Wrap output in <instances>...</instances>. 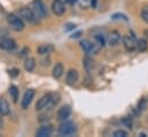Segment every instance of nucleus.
I'll return each instance as SVG.
<instances>
[{
	"mask_svg": "<svg viewBox=\"0 0 148 137\" xmlns=\"http://www.w3.org/2000/svg\"><path fill=\"white\" fill-rule=\"evenodd\" d=\"M52 10L56 16H62L66 12V2L62 0H54L52 2Z\"/></svg>",
	"mask_w": 148,
	"mask_h": 137,
	"instance_id": "39448f33",
	"label": "nucleus"
},
{
	"mask_svg": "<svg viewBox=\"0 0 148 137\" xmlns=\"http://www.w3.org/2000/svg\"><path fill=\"white\" fill-rule=\"evenodd\" d=\"M127 135H129L127 131H125V130H123V129H118V130L114 131V134H112L114 137H126Z\"/></svg>",
	"mask_w": 148,
	"mask_h": 137,
	"instance_id": "b1692460",
	"label": "nucleus"
},
{
	"mask_svg": "<svg viewBox=\"0 0 148 137\" xmlns=\"http://www.w3.org/2000/svg\"><path fill=\"white\" fill-rule=\"evenodd\" d=\"M140 16H141V19H143L146 23H148V6H145V7L141 9Z\"/></svg>",
	"mask_w": 148,
	"mask_h": 137,
	"instance_id": "4be33fe9",
	"label": "nucleus"
},
{
	"mask_svg": "<svg viewBox=\"0 0 148 137\" xmlns=\"http://www.w3.org/2000/svg\"><path fill=\"white\" fill-rule=\"evenodd\" d=\"M18 73H20V70H18V69H16V68L9 70V75H10L12 77H16V76L18 75Z\"/></svg>",
	"mask_w": 148,
	"mask_h": 137,
	"instance_id": "cd10ccee",
	"label": "nucleus"
},
{
	"mask_svg": "<svg viewBox=\"0 0 148 137\" xmlns=\"http://www.w3.org/2000/svg\"><path fill=\"white\" fill-rule=\"evenodd\" d=\"M54 51V46L52 44H42L40 46H38L37 52L41 55H47L49 53H52Z\"/></svg>",
	"mask_w": 148,
	"mask_h": 137,
	"instance_id": "ddd939ff",
	"label": "nucleus"
},
{
	"mask_svg": "<svg viewBox=\"0 0 148 137\" xmlns=\"http://www.w3.org/2000/svg\"><path fill=\"white\" fill-rule=\"evenodd\" d=\"M145 37H146V38H148V29H147V30H145Z\"/></svg>",
	"mask_w": 148,
	"mask_h": 137,
	"instance_id": "72a5a7b5",
	"label": "nucleus"
},
{
	"mask_svg": "<svg viewBox=\"0 0 148 137\" xmlns=\"http://www.w3.org/2000/svg\"><path fill=\"white\" fill-rule=\"evenodd\" d=\"M77 1H78V5L82 8H87L92 2V0H77Z\"/></svg>",
	"mask_w": 148,
	"mask_h": 137,
	"instance_id": "393cba45",
	"label": "nucleus"
},
{
	"mask_svg": "<svg viewBox=\"0 0 148 137\" xmlns=\"http://www.w3.org/2000/svg\"><path fill=\"white\" fill-rule=\"evenodd\" d=\"M52 131H53L52 126H47V125H46V126H41L37 131H36V136H38V137H48V136H51Z\"/></svg>",
	"mask_w": 148,
	"mask_h": 137,
	"instance_id": "f8f14e48",
	"label": "nucleus"
},
{
	"mask_svg": "<svg viewBox=\"0 0 148 137\" xmlns=\"http://www.w3.org/2000/svg\"><path fill=\"white\" fill-rule=\"evenodd\" d=\"M123 45L127 52H133L137 48V42L133 39V37H130V36L123 37Z\"/></svg>",
	"mask_w": 148,
	"mask_h": 137,
	"instance_id": "1a4fd4ad",
	"label": "nucleus"
},
{
	"mask_svg": "<svg viewBox=\"0 0 148 137\" xmlns=\"http://www.w3.org/2000/svg\"><path fill=\"white\" fill-rule=\"evenodd\" d=\"M82 36V31H77V33H75L73 36H71V38H78V37H80Z\"/></svg>",
	"mask_w": 148,
	"mask_h": 137,
	"instance_id": "c756f323",
	"label": "nucleus"
},
{
	"mask_svg": "<svg viewBox=\"0 0 148 137\" xmlns=\"http://www.w3.org/2000/svg\"><path fill=\"white\" fill-rule=\"evenodd\" d=\"M147 48H148V43L146 39L140 38V39L137 40V50L139 52H145Z\"/></svg>",
	"mask_w": 148,
	"mask_h": 137,
	"instance_id": "a211bd4d",
	"label": "nucleus"
},
{
	"mask_svg": "<svg viewBox=\"0 0 148 137\" xmlns=\"http://www.w3.org/2000/svg\"><path fill=\"white\" fill-rule=\"evenodd\" d=\"M18 15L21 19L28 21V22H35L36 21V16L34 14V12L31 10V8L29 7H22L20 10H18Z\"/></svg>",
	"mask_w": 148,
	"mask_h": 137,
	"instance_id": "20e7f679",
	"label": "nucleus"
},
{
	"mask_svg": "<svg viewBox=\"0 0 148 137\" xmlns=\"http://www.w3.org/2000/svg\"><path fill=\"white\" fill-rule=\"evenodd\" d=\"M97 1H98V0H92V2H91V6H92L93 8H95V7H97Z\"/></svg>",
	"mask_w": 148,
	"mask_h": 137,
	"instance_id": "7c9ffc66",
	"label": "nucleus"
},
{
	"mask_svg": "<svg viewBox=\"0 0 148 137\" xmlns=\"http://www.w3.org/2000/svg\"><path fill=\"white\" fill-rule=\"evenodd\" d=\"M80 47H82L85 52L91 53L92 47H93V43H91V42H90V40H87V39H84V40H82V42H80Z\"/></svg>",
	"mask_w": 148,
	"mask_h": 137,
	"instance_id": "6ab92c4d",
	"label": "nucleus"
},
{
	"mask_svg": "<svg viewBox=\"0 0 148 137\" xmlns=\"http://www.w3.org/2000/svg\"><path fill=\"white\" fill-rule=\"evenodd\" d=\"M71 114V107L69 105H64L62 106L61 108H59L56 115H58V119L59 120H66L67 118H69Z\"/></svg>",
	"mask_w": 148,
	"mask_h": 137,
	"instance_id": "9d476101",
	"label": "nucleus"
},
{
	"mask_svg": "<svg viewBox=\"0 0 148 137\" xmlns=\"http://www.w3.org/2000/svg\"><path fill=\"white\" fill-rule=\"evenodd\" d=\"M83 62H84V67H85V69H86L87 71H91V68H92V66H93L92 60H91L90 58H85V59L83 60Z\"/></svg>",
	"mask_w": 148,
	"mask_h": 137,
	"instance_id": "412c9836",
	"label": "nucleus"
},
{
	"mask_svg": "<svg viewBox=\"0 0 148 137\" xmlns=\"http://www.w3.org/2000/svg\"><path fill=\"white\" fill-rule=\"evenodd\" d=\"M122 122L129 128V129H131L132 128V122H131V120H130V118H123L122 119Z\"/></svg>",
	"mask_w": 148,
	"mask_h": 137,
	"instance_id": "bb28decb",
	"label": "nucleus"
},
{
	"mask_svg": "<svg viewBox=\"0 0 148 137\" xmlns=\"http://www.w3.org/2000/svg\"><path fill=\"white\" fill-rule=\"evenodd\" d=\"M145 108H146V99L143 98V99L138 103V109H139V112H140V111H145Z\"/></svg>",
	"mask_w": 148,
	"mask_h": 137,
	"instance_id": "a878e982",
	"label": "nucleus"
},
{
	"mask_svg": "<svg viewBox=\"0 0 148 137\" xmlns=\"http://www.w3.org/2000/svg\"><path fill=\"white\" fill-rule=\"evenodd\" d=\"M30 8H31V10L34 12V14L37 19H44V17L47 16L46 7H45V5L41 0H34L30 5Z\"/></svg>",
	"mask_w": 148,
	"mask_h": 137,
	"instance_id": "f257e3e1",
	"label": "nucleus"
},
{
	"mask_svg": "<svg viewBox=\"0 0 148 137\" xmlns=\"http://www.w3.org/2000/svg\"><path fill=\"white\" fill-rule=\"evenodd\" d=\"M23 66H24V69L27 71H34V69L36 67V60H35V58H31V57L30 58H27L24 60Z\"/></svg>",
	"mask_w": 148,
	"mask_h": 137,
	"instance_id": "2eb2a0df",
	"label": "nucleus"
},
{
	"mask_svg": "<svg viewBox=\"0 0 148 137\" xmlns=\"http://www.w3.org/2000/svg\"><path fill=\"white\" fill-rule=\"evenodd\" d=\"M119 42H121V35L118 31H111L110 34L108 35V43L110 46L118 45Z\"/></svg>",
	"mask_w": 148,
	"mask_h": 137,
	"instance_id": "4468645a",
	"label": "nucleus"
},
{
	"mask_svg": "<svg viewBox=\"0 0 148 137\" xmlns=\"http://www.w3.org/2000/svg\"><path fill=\"white\" fill-rule=\"evenodd\" d=\"M9 95L12 96L13 102L14 103H17V99H18V89L15 85H10V88H9Z\"/></svg>",
	"mask_w": 148,
	"mask_h": 137,
	"instance_id": "aec40b11",
	"label": "nucleus"
},
{
	"mask_svg": "<svg viewBox=\"0 0 148 137\" xmlns=\"http://www.w3.org/2000/svg\"><path fill=\"white\" fill-rule=\"evenodd\" d=\"M94 39H95V42L99 43L101 46H105V37L102 36V34L94 35Z\"/></svg>",
	"mask_w": 148,
	"mask_h": 137,
	"instance_id": "5701e85b",
	"label": "nucleus"
},
{
	"mask_svg": "<svg viewBox=\"0 0 148 137\" xmlns=\"http://www.w3.org/2000/svg\"><path fill=\"white\" fill-rule=\"evenodd\" d=\"M66 31H70V30H74V29H76V24H74V23H69V24H67L66 26Z\"/></svg>",
	"mask_w": 148,
	"mask_h": 137,
	"instance_id": "c85d7f7f",
	"label": "nucleus"
},
{
	"mask_svg": "<svg viewBox=\"0 0 148 137\" xmlns=\"http://www.w3.org/2000/svg\"><path fill=\"white\" fill-rule=\"evenodd\" d=\"M16 47V42L13 39V38H8V37H5V38H1L0 39V48L1 50H5V51H12Z\"/></svg>",
	"mask_w": 148,
	"mask_h": 137,
	"instance_id": "6e6552de",
	"label": "nucleus"
},
{
	"mask_svg": "<svg viewBox=\"0 0 148 137\" xmlns=\"http://www.w3.org/2000/svg\"><path fill=\"white\" fill-rule=\"evenodd\" d=\"M63 2H66V3H73L75 1H77V0H62Z\"/></svg>",
	"mask_w": 148,
	"mask_h": 137,
	"instance_id": "473e14b6",
	"label": "nucleus"
},
{
	"mask_svg": "<svg viewBox=\"0 0 148 137\" xmlns=\"http://www.w3.org/2000/svg\"><path fill=\"white\" fill-rule=\"evenodd\" d=\"M9 104L5 98H0V114L1 115H8L9 114Z\"/></svg>",
	"mask_w": 148,
	"mask_h": 137,
	"instance_id": "dca6fc26",
	"label": "nucleus"
},
{
	"mask_svg": "<svg viewBox=\"0 0 148 137\" xmlns=\"http://www.w3.org/2000/svg\"><path fill=\"white\" fill-rule=\"evenodd\" d=\"M8 24L9 27L14 30V31H22L24 29V22L23 19H21L20 16L15 15V14H9L7 17Z\"/></svg>",
	"mask_w": 148,
	"mask_h": 137,
	"instance_id": "f03ea898",
	"label": "nucleus"
},
{
	"mask_svg": "<svg viewBox=\"0 0 148 137\" xmlns=\"http://www.w3.org/2000/svg\"><path fill=\"white\" fill-rule=\"evenodd\" d=\"M63 71H64V68H63V65L61 62L56 64L53 68V76L54 78H60L62 75H63Z\"/></svg>",
	"mask_w": 148,
	"mask_h": 137,
	"instance_id": "f3484780",
	"label": "nucleus"
},
{
	"mask_svg": "<svg viewBox=\"0 0 148 137\" xmlns=\"http://www.w3.org/2000/svg\"><path fill=\"white\" fill-rule=\"evenodd\" d=\"M58 131L61 136H71L76 133V126L73 122H63L60 125Z\"/></svg>",
	"mask_w": 148,
	"mask_h": 137,
	"instance_id": "7ed1b4c3",
	"label": "nucleus"
},
{
	"mask_svg": "<svg viewBox=\"0 0 148 137\" xmlns=\"http://www.w3.org/2000/svg\"><path fill=\"white\" fill-rule=\"evenodd\" d=\"M78 77H79L78 71L76 69H70L67 73V83L69 85H75L77 83V81H78Z\"/></svg>",
	"mask_w": 148,
	"mask_h": 137,
	"instance_id": "9b49d317",
	"label": "nucleus"
},
{
	"mask_svg": "<svg viewBox=\"0 0 148 137\" xmlns=\"http://www.w3.org/2000/svg\"><path fill=\"white\" fill-rule=\"evenodd\" d=\"M34 97H35V90L34 89H29V90L25 91V93L23 95V98L21 100V106H22L23 109H27L29 107V105L32 102Z\"/></svg>",
	"mask_w": 148,
	"mask_h": 137,
	"instance_id": "0eeeda50",
	"label": "nucleus"
},
{
	"mask_svg": "<svg viewBox=\"0 0 148 137\" xmlns=\"http://www.w3.org/2000/svg\"><path fill=\"white\" fill-rule=\"evenodd\" d=\"M2 116H3V115H1V114H0V129H1V128H2V126H3V120H2Z\"/></svg>",
	"mask_w": 148,
	"mask_h": 137,
	"instance_id": "2f4dec72",
	"label": "nucleus"
},
{
	"mask_svg": "<svg viewBox=\"0 0 148 137\" xmlns=\"http://www.w3.org/2000/svg\"><path fill=\"white\" fill-rule=\"evenodd\" d=\"M51 106H52V96H51V93H48V95L42 96L38 100V103L36 104V109L37 111H41V109L51 107Z\"/></svg>",
	"mask_w": 148,
	"mask_h": 137,
	"instance_id": "423d86ee",
	"label": "nucleus"
}]
</instances>
